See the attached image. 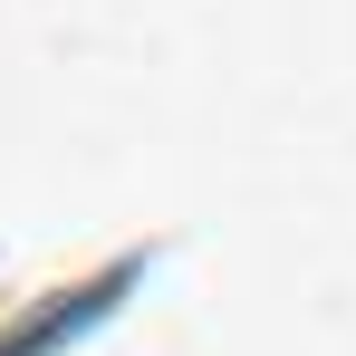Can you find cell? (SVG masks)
Listing matches in <instances>:
<instances>
[{"label":"cell","mask_w":356,"mask_h":356,"mask_svg":"<svg viewBox=\"0 0 356 356\" xmlns=\"http://www.w3.org/2000/svg\"><path fill=\"white\" fill-rule=\"evenodd\" d=\"M164 250L174 241L145 232V241H116V250L77 260V270H49L29 289H0V356H67V347H87L97 327H116L125 308H135V289L164 270Z\"/></svg>","instance_id":"1"}]
</instances>
